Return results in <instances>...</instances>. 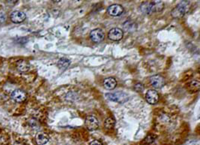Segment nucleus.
Wrapping results in <instances>:
<instances>
[{
  "label": "nucleus",
  "instance_id": "a211bd4d",
  "mask_svg": "<svg viewBox=\"0 0 200 145\" xmlns=\"http://www.w3.org/2000/svg\"><path fill=\"white\" fill-rule=\"evenodd\" d=\"M70 64V61L68 60L66 58H61L60 60L58 61V67L59 68H62V69H65Z\"/></svg>",
  "mask_w": 200,
  "mask_h": 145
},
{
  "label": "nucleus",
  "instance_id": "0eeeda50",
  "mask_svg": "<svg viewBox=\"0 0 200 145\" xmlns=\"http://www.w3.org/2000/svg\"><path fill=\"white\" fill-rule=\"evenodd\" d=\"M108 37L113 41H119L123 37V31L120 28H112L108 32Z\"/></svg>",
  "mask_w": 200,
  "mask_h": 145
},
{
  "label": "nucleus",
  "instance_id": "20e7f679",
  "mask_svg": "<svg viewBox=\"0 0 200 145\" xmlns=\"http://www.w3.org/2000/svg\"><path fill=\"white\" fill-rule=\"evenodd\" d=\"M90 38L93 42H96V43H99V42L103 41L105 38V34L102 29H94L90 32Z\"/></svg>",
  "mask_w": 200,
  "mask_h": 145
},
{
  "label": "nucleus",
  "instance_id": "4be33fe9",
  "mask_svg": "<svg viewBox=\"0 0 200 145\" xmlns=\"http://www.w3.org/2000/svg\"><path fill=\"white\" fill-rule=\"evenodd\" d=\"M29 125L32 127H38V123L35 119H30V120H29Z\"/></svg>",
  "mask_w": 200,
  "mask_h": 145
},
{
  "label": "nucleus",
  "instance_id": "6e6552de",
  "mask_svg": "<svg viewBox=\"0 0 200 145\" xmlns=\"http://www.w3.org/2000/svg\"><path fill=\"white\" fill-rule=\"evenodd\" d=\"M150 84L152 85L153 87L158 89V88H161L165 84V80L162 76L160 75H154L152 76L150 78Z\"/></svg>",
  "mask_w": 200,
  "mask_h": 145
},
{
  "label": "nucleus",
  "instance_id": "4468645a",
  "mask_svg": "<svg viewBox=\"0 0 200 145\" xmlns=\"http://www.w3.org/2000/svg\"><path fill=\"white\" fill-rule=\"evenodd\" d=\"M140 9L143 12V13L145 14H150L153 12V9H152V3L151 2H144L141 4V6H140Z\"/></svg>",
  "mask_w": 200,
  "mask_h": 145
},
{
  "label": "nucleus",
  "instance_id": "39448f33",
  "mask_svg": "<svg viewBox=\"0 0 200 145\" xmlns=\"http://www.w3.org/2000/svg\"><path fill=\"white\" fill-rule=\"evenodd\" d=\"M10 19L14 23H21L26 19V14L22 11H13L10 14Z\"/></svg>",
  "mask_w": 200,
  "mask_h": 145
},
{
  "label": "nucleus",
  "instance_id": "2eb2a0df",
  "mask_svg": "<svg viewBox=\"0 0 200 145\" xmlns=\"http://www.w3.org/2000/svg\"><path fill=\"white\" fill-rule=\"evenodd\" d=\"M114 125H115V119L113 117H108L105 119L104 121V128L106 130H109V129H112Z\"/></svg>",
  "mask_w": 200,
  "mask_h": 145
},
{
  "label": "nucleus",
  "instance_id": "9d476101",
  "mask_svg": "<svg viewBox=\"0 0 200 145\" xmlns=\"http://www.w3.org/2000/svg\"><path fill=\"white\" fill-rule=\"evenodd\" d=\"M107 11H108V13L112 16H119L123 13L124 9H123V7L121 5H119V4H113V5L108 7Z\"/></svg>",
  "mask_w": 200,
  "mask_h": 145
},
{
  "label": "nucleus",
  "instance_id": "7ed1b4c3",
  "mask_svg": "<svg viewBox=\"0 0 200 145\" xmlns=\"http://www.w3.org/2000/svg\"><path fill=\"white\" fill-rule=\"evenodd\" d=\"M85 126H86V128L88 130L94 131L99 127V123H98V120L94 116L89 115V116L86 117V120H85Z\"/></svg>",
  "mask_w": 200,
  "mask_h": 145
},
{
  "label": "nucleus",
  "instance_id": "f8f14e48",
  "mask_svg": "<svg viewBox=\"0 0 200 145\" xmlns=\"http://www.w3.org/2000/svg\"><path fill=\"white\" fill-rule=\"evenodd\" d=\"M103 85H104L105 89H107V90H113V89L116 87L117 82H116V80L114 78L109 77V78H106L104 80Z\"/></svg>",
  "mask_w": 200,
  "mask_h": 145
},
{
  "label": "nucleus",
  "instance_id": "b1692460",
  "mask_svg": "<svg viewBox=\"0 0 200 145\" xmlns=\"http://www.w3.org/2000/svg\"><path fill=\"white\" fill-rule=\"evenodd\" d=\"M89 145H102V143L99 142L98 140H93L92 142H90V144H89Z\"/></svg>",
  "mask_w": 200,
  "mask_h": 145
},
{
  "label": "nucleus",
  "instance_id": "f3484780",
  "mask_svg": "<svg viewBox=\"0 0 200 145\" xmlns=\"http://www.w3.org/2000/svg\"><path fill=\"white\" fill-rule=\"evenodd\" d=\"M124 29L128 32H132L136 29V24L132 21H127V22L124 23Z\"/></svg>",
  "mask_w": 200,
  "mask_h": 145
},
{
  "label": "nucleus",
  "instance_id": "9b49d317",
  "mask_svg": "<svg viewBox=\"0 0 200 145\" xmlns=\"http://www.w3.org/2000/svg\"><path fill=\"white\" fill-rule=\"evenodd\" d=\"M48 140H49V136L47 134L43 133V132L38 133L35 137V142L37 145H44L48 142Z\"/></svg>",
  "mask_w": 200,
  "mask_h": 145
},
{
  "label": "nucleus",
  "instance_id": "412c9836",
  "mask_svg": "<svg viewBox=\"0 0 200 145\" xmlns=\"http://www.w3.org/2000/svg\"><path fill=\"white\" fill-rule=\"evenodd\" d=\"M8 143V138L6 135H0V145H7Z\"/></svg>",
  "mask_w": 200,
  "mask_h": 145
},
{
  "label": "nucleus",
  "instance_id": "423d86ee",
  "mask_svg": "<svg viewBox=\"0 0 200 145\" xmlns=\"http://www.w3.org/2000/svg\"><path fill=\"white\" fill-rule=\"evenodd\" d=\"M11 98L15 102H18V103H20V102H23V101L26 100L27 95H26V93H25L24 91L17 89V90H14L13 92L11 93Z\"/></svg>",
  "mask_w": 200,
  "mask_h": 145
},
{
  "label": "nucleus",
  "instance_id": "f257e3e1",
  "mask_svg": "<svg viewBox=\"0 0 200 145\" xmlns=\"http://www.w3.org/2000/svg\"><path fill=\"white\" fill-rule=\"evenodd\" d=\"M189 5L190 3L189 1H181L178 5L175 7V9L172 12V16L175 17V18H179V17L183 16L187 11L189 9Z\"/></svg>",
  "mask_w": 200,
  "mask_h": 145
},
{
  "label": "nucleus",
  "instance_id": "aec40b11",
  "mask_svg": "<svg viewBox=\"0 0 200 145\" xmlns=\"http://www.w3.org/2000/svg\"><path fill=\"white\" fill-rule=\"evenodd\" d=\"M155 140H156V138H155L154 135H148L145 138V140H144V142L148 143V144H152V143L155 142Z\"/></svg>",
  "mask_w": 200,
  "mask_h": 145
},
{
  "label": "nucleus",
  "instance_id": "6ab92c4d",
  "mask_svg": "<svg viewBox=\"0 0 200 145\" xmlns=\"http://www.w3.org/2000/svg\"><path fill=\"white\" fill-rule=\"evenodd\" d=\"M189 87L192 89L193 91H196L199 89V81L198 80H192L189 84Z\"/></svg>",
  "mask_w": 200,
  "mask_h": 145
},
{
  "label": "nucleus",
  "instance_id": "1a4fd4ad",
  "mask_svg": "<svg viewBox=\"0 0 200 145\" xmlns=\"http://www.w3.org/2000/svg\"><path fill=\"white\" fill-rule=\"evenodd\" d=\"M145 98L149 104H155L159 100V95L156 90H148L145 95Z\"/></svg>",
  "mask_w": 200,
  "mask_h": 145
},
{
  "label": "nucleus",
  "instance_id": "f03ea898",
  "mask_svg": "<svg viewBox=\"0 0 200 145\" xmlns=\"http://www.w3.org/2000/svg\"><path fill=\"white\" fill-rule=\"evenodd\" d=\"M108 100H111L118 103H123L128 100V95L124 92H113V93H107L105 95Z\"/></svg>",
  "mask_w": 200,
  "mask_h": 145
},
{
  "label": "nucleus",
  "instance_id": "5701e85b",
  "mask_svg": "<svg viewBox=\"0 0 200 145\" xmlns=\"http://www.w3.org/2000/svg\"><path fill=\"white\" fill-rule=\"evenodd\" d=\"M134 89H135L136 91H142L143 90V85L140 84V83H137L134 86Z\"/></svg>",
  "mask_w": 200,
  "mask_h": 145
},
{
  "label": "nucleus",
  "instance_id": "dca6fc26",
  "mask_svg": "<svg viewBox=\"0 0 200 145\" xmlns=\"http://www.w3.org/2000/svg\"><path fill=\"white\" fill-rule=\"evenodd\" d=\"M152 3V9L154 11H161L164 7V3L162 1H151Z\"/></svg>",
  "mask_w": 200,
  "mask_h": 145
},
{
  "label": "nucleus",
  "instance_id": "ddd939ff",
  "mask_svg": "<svg viewBox=\"0 0 200 145\" xmlns=\"http://www.w3.org/2000/svg\"><path fill=\"white\" fill-rule=\"evenodd\" d=\"M17 69H18L20 72H26L30 69V64L25 61V60H21L17 63Z\"/></svg>",
  "mask_w": 200,
  "mask_h": 145
}]
</instances>
